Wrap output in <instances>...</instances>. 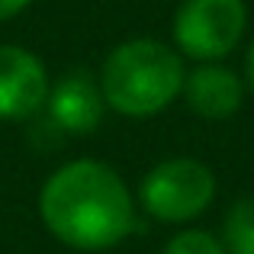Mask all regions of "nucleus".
Here are the masks:
<instances>
[{"label": "nucleus", "instance_id": "3", "mask_svg": "<svg viewBox=\"0 0 254 254\" xmlns=\"http://www.w3.org/2000/svg\"><path fill=\"white\" fill-rule=\"evenodd\" d=\"M216 199V174L196 158H164L142 177L138 203L155 222H193Z\"/></svg>", "mask_w": 254, "mask_h": 254}, {"label": "nucleus", "instance_id": "10", "mask_svg": "<svg viewBox=\"0 0 254 254\" xmlns=\"http://www.w3.org/2000/svg\"><path fill=\"white\" fill-rule=\"evenodd\" d=\"M32 0H0V23H6V19L19 16V13L29 6Z\"/></svg>", "mask_w": 254, "mask_h": 254}, {"label": "nucleus", "instance_id": "4", "mask_svg": "<svg viewBox=\"0 0 254 254\" xmlns=\"http://www.w3.org/2000/svg\"><path fill=\"white\" fill-rule=\"evenodd\" d=\"M248 29L245 0H184L174 10V49L193 62H222Z\"/></svg>", "mask_w": 254, "mask_h": 254}, {"label": "nucleus", "instance_id": "7", "mask_svg": "<svg viewBox=\"0 0 254 254\" xmlns=\"http://www.w3.org/2000/svg\"><path fill=\"white\" fill-rule=\"evenodd\" d=\"M245 90L248 84L222 62H199L193 71L184 74L180 97L203 119H229L242 110Z\"/></svg>", "mask_w": 254, "mask_h": 254}, {"label": "nucleus", "instance_id": "5", "mask_svg": "<svg viewBox=\"0 0 254 254\" xmlns=\"http://www.w3.org/2000/svg\"><path fill=\"white\" fill-rule=\"evenodd\" d=\"M49 87V71L36 52L0 45V123H19L42 113Z\"/></svg>", "mask_w": 254, "mask_h": 254}, {"label": "nucleus", "instance_id": "11", "mask_svg": "<svg viewBox=\"0 0 254 254\" xmlns=\"http://www.w3.org/2000/svg\"><path fill=\"white\" fill-rule=\"evenodd\" d=\"M245 84H248L251 93H254V36H251L248 52H245Z\"/></svg>", "mask_w": 254, "mask_h": 254}, {"label": "nucleus", "instance_id": "8", "mask_svg": "<svg viewBox=\"0 0 254 254\" xmlns=\"http://www.w3.org/2000/svg\"><path fill=\"white\" fill-rule=\"evenodd\" d=\"M222 245L229 254H254V196L235 199L225 212Z\"/></svg>", "mask_w": 254, "mask_h": 254}, {"label": "nucleus", "instance_id": "9", "mask_svg": "<svg viewBox=\"0 0 254 254\" xmlns=\"http://www.w3.org/2000/svg\"><path fill=\"white\" fill-rule=\"evenodd\" d=\"M161 254H229L222 245V238H216L212 232L203 229H184L164 245Z\"/></svg>", "mask_w": 254, "mask_h": 254}, {"label": "nucleus", "instance_id": "1", "mask_svg": "<svg viewBox=\"0 0 254 254\" xmlns=\"http://www.w3.org/2000/svg\"><path fill=\"white\" fill-rule=\"evenodd\" d=\"M39 219L74 251L116 248L138 229L126 180L97 158H77L52 171L39 190Z\"/></svg>", "mask_w": 254, "mask_h": 254}, {"label": "nucleus", "instance_id": "6", "mask_svg": "<svg viewBox=\"0 0 254 254\" xmlns=\"http://www.w3.org/2000/svg\"><path fill=\"white\" fill-rule=\"evenodd\" d=\"M45 119L62 135H90L106 113V100L97 74L87 68H71L49 87L45 97Z\"/></svg>", "mask_w": 254, "mask_h": 254}, {"label": "nucleus", "instance_id": "2", "mask_svg": "<svg viewBox=\"0 0 254 254\" xmlns=\"http://www.w3.org/2000/svg\"><path fill=\"white\" fill-rule=\"evenodd\" d=\"M184 55L161 39H126L113 45L100 64V90L106 110L129 119L164 113L184 87Z\"/></svg>", "mask_w": 254, "mask_h": 254}]
</instances>
